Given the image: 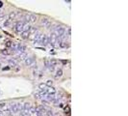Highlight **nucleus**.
Returning a JSON list of instances; mask_svg holds the SVG:
<instances>
[{
  "label": "nucleus",
  "instance_id": "25",
  "mask_svg": "<svg viewBox=\"0 0 128 116\" xmlns=\"http://www.w3.org/2000/svg\"><path fill=\"white\" fill-rule=\"evenodd\" d=\"M6 18V16L3 14H0V20H4Z\"/></svg>",
  "mask_w": 128,
  "mask_h": 116
},
{
  "label": "nucleus",
  "instance_id": "20",
  "mask_svg": "<svg viewBox=\"0 0 128 116\" xmlns=\"http://www.w3.org/2000/svg\"><path fill=\"white\" fill-rule=\"evenodd\" d=\"M58 63H59V62H58L57 60H54V59H51V60H50V65L53 66V67H56V66L58 65Z\"/></svg>",
  "mask_w": 128,
  "mask_h": 116
},
{
  "label": "nucleus",
  "instance_id": "26",
  "mask_svg": "<svg viewBox=\"0 0 128 116\" xmlns=\"http://www.w3.org/2000/svg\"><path fill=\"white\" fill-rule=\"evenodd\" d=\"M70 35H71V30H70V28L68 27V28H67V38H70Z\"/></svg>",
  "mask_w": 128,
  "mask_h": 116
},
{
  "label": "nucleus",
  "instance_id": "10",
  "mask_svg": "<svg viewBox=\"0 0 128 116\" xmlns=\"http://www.w3.org/2000/svg\"><path fill=\"white\" fill-rule=\"evenodd\" d=\"M41 24L43 26H45V27H49L51 25V22H50V20L48 18H42L41 19Z\"/></svg>",
  "mask_w": 128,
  "mask_h": 116
},
{
  "label": "nucleus",
  "instance_id": "3",
  "mask_svg": "<svg viewBox=\"0 0 128 116\" xmlns=\"http://www.w3.org/2000/svg\"><path fill=\"white\" fill-rule=\"evenodd\" d=\"M15 32L17 33H21L23 31V21H17L16 22V24L15 25Z\"/></svg>",
  "mask_w": 128,
  "mask_h": 116
},
{
  "label": "nucleus",
  "instance_id": "24",
  "mask_svg": "<svg viewBox=\"0 0 128 116\" xmlns=\"http://www.w3.org/2000/svg\"><path fill=\"white\" fill-rule=\"evenodd\" d=\"M12 48V41H8L6 43V49H11Z\"/></svg>",
  "mask_w": 128,
  "mask_h": 116
},
{
  "label": "nucleus",
  "instance_id": "16",
  "mask_svg": "<svg viewBox=\"0 0 128 116\" xmlns=\"http://www.w3.org/2000/svg\"><path fill=\"white\" fill-rule=\"evenodd\" d=\"M16 13L15 12H12V13H10V15H9V19L10 20H13V19H15V17H16Z\"/></svg>",
  "mask_w": 128,
  "mask_h": 116
},
{
  "label": "nucleus",
  "instance_id": "6",
  "mask_svg": "<svg viewBox=\"0 0 128 116\" xmlns=\"http://www.w3.org/2000/svg\"><path fill=\"white\" fill-rule=\"evenodd\" d=\"M34 62H35V57H34V56H32V57H27L26 59L24 60V64L26 65V66H31V65L34 64Z\"/></svg>",
  "mask_w": 128,
  "mask_h": 116
},
{
  "label": "nucleus",
  "instance_id": "30",
  "mask_svg": "<svg viewBox=\"0 0 128 116\" xmlns=\"http://www.w3.org/2000/svg\"><path fill=\"white\" fill-rule=\"evenodd\" d=\"M2 115H3V112H2L1 109H0V116H2Z\"/></svg>",
  "mask_w": 128,
  "mask_h": 116
},
{
  "label": "nucleus",
  "instance_id": "18",
  "mask_svg": "<svg viewBox=\"0 0 128 116\" xmlns=\"http://www.w3.org/2000/svg\"><path fill=\"white\" fill-rule=\"evenodd\" d=\"M1 52H2L3 55H11V53H10V50H9V49H4V50H1Z\"/></svg>",
  "mask_w": 128,
  "mask_h": 116
},
{
  "label": "nucleus",
  "instance_id": "17",
  "mask_svg": "<svg viewBox=\"0 0 128 116\" xmlns=\"http://www.w3.org/2000/svg\"><path fill=\"white\" fill-rule=\"evenodd\" d=\"M30 103H28V102H26V103H24L23 104V110H28L29 108H30Z\"/></svg>",
  "mask_w": 128,
  "mask_h": 116
},
{
  "label": "nucleus",
  "instance_id": "22",
  "mask_svg": "<svg viewBox=\"0 0 128 116\" xmlns=\"http://www.w3.org/2000/svg\"><path fill=\"white\" fill-rule=\"evenodd\" d=\"M11 21H12V20H10V19H5V21H4V26H5V27L10 26V25H11Z\"/></svg>",
  "mask_w": 128,
  "mask_h": 116
},
{
  "label": "nucleus",
  "instance_id": "9",
  "mask_svg": "<svg viewBox=\"0 0 128 116\" xmlns=\"http://www.w3.org/2000/svg\"><path fill=\"white\" fill-rule=\"evenodd\" d=\"M7 62L9 64V66H10V69L11 68H15L17 66V62H16L15 59H8Z\"/></svg>",
  "mask_w": 128,
  "mask_h": 116
},
{
  "label": "nucleus",
  "instance_id": "8",
  "mask_svg": "<svg viewBox=\"0 0 128 116\" xmlns=\"http://www.w3.org/2000/svg\"><path fill=\"white\" fill-rule=\"evenodd\" d=\"M67 46H68V44L67 42V39H63L59 41V48L65 49V48H67Z\"/></svg>",
  "mask_w": 128,
  "mask_h": 116
},
{
  "label": "nucleus",
  "instance_id": "27",
  "mask_svg": "<svg viewBox=\"0 0 128 116\" xmlns=\"http://www.w3.org/2000/svg\"><path fill=\"white\" fill-rule=\"evenodd\" d=\"M35 113L37 114V116H43V114H42L41 112H40L39 110H37V109H36V112H35Z\"/></svg>",
  "mask_w": 128,
  "mask_h": 116
},
{
  "label": "nucleus",
  "instance_id": "2",
  "mask_svg": "<svg viewBox=\"0 0 128 116\" xmlns=\"http://www.w3.org/2000/svg\"><path fill=\"white\" fill-rule=\"evenodd\" d=\"M24 18H25V20L27 21V23L28 22H30V23H35L36 21H37V17L35 16V15H25L24 16Z\"/></svg>",
  "mask_w": 128,
  "mask_h": 116
},
{
  "label": "nucleus",
  "instance_id": "1",
  "mask_svg": "<svg viewBox=\"0 0 128 116\" xmlns=\"http://www.w3.org/2000/svg\"><path fill=\"white\" fill-rule=\"evenodd\" d=\"M24 52H26V46L23 45L22 44L18 43L16 44V55L17 54H21V53H24Z\"/></svg>",
  "mask_w": 128,
  "mask_h": 116
},
{
  "label": "nucleus",
  "instance_id": "21",
  "mask_svg": "<svg viewBox=\"0 0 128 116\" xmlns=\"http://www.w3.org/2000/svg\"><path fill=\"white\" fill-rule=\"evenodd\" d=\"M28 112H29L30 114H35V112H36V107L30 106V108L28 109Z\"/></svg>",
  "mask_w": 128,
  "mask_h": 116
},
{
  "label": "nucleus",
  "instance_id": "23",
  "mask_svg": "<svg viewBox=\"0 0 128 116\" xmlns=\"http://www.w3.org/2000/svg\"><path fill=\"white\" fill-rule=\"evenodd\" d=\"M45 85H46L47 87H52V86H53V81H52V80H47L46 83H45Z\"/></svg>",
  "mask_w": 128,
  "mask_h": 116
},
{
  "label": "nucleus",
  "instance_id": "5",
  "mask_svg": "<svg viewBox=\"0 0 128 116\" xmlns=\"http://www.w3.org/2000/svg\"><path fill=\"white\" fill-rule=\"evenodd\" d=\"M42 34L40 31H36V33L34 34V44H38L41 43V39Z\"/></svg>",
  "mask_w": 128,
  "mask_h": 116
},
{
  "label": "nucleus",
  "instance_id": "11",
  "mask_svg": "<svg viewBox=\"0 0 128 116\" xmlns=\"http://www.w3.org/2000/svg\"><path fill=\"white\" fill-rule=\"evenodd\" d=\"M29 35H30V33H29L28 31H22V32L20 33L21 38H22V39H24V40L28 39V38H29Z\"/></svg>",
  "mask_w": 128,
  "mask_h": 116
},
{
  "label": "nucleus",
  "instance_id": "19",
  "mask_svg": "<svg viewBox=\"0 0 128 116\" xmlns=\"http://www.w3.org/2000/svg\"><path fill=\"white\" fill-rule=\"evenodd\" d=\"M45 115H46V116H55V113H54L52 110H51V109H47Z\"/></svg>",
  "mask_w": 128,
  "mask_h": 116
},
{
  "label": "nucleus",
  "instance_id": "4",
  "mask_svg": "<svg viewBox=\"0 0 128 116\" xmlns=\"http://www.w3.org/2000/svg\"><path fill=\"white\" fill-rule=\"evenodd\" d=\"M41 43L44 46H47L48 44H50V42H49V36H47V35H45V34H42L41 39Z\"/></svg>",
  "mask_w": 128,
  "mask_h": 116
},
{
  "label": "nucleus",
  "instance_id": "12",
  "mask_svg": "<svg viewBox=\"0 0 128 116\" xmlns=\"http://www.w3.org/2000/svg\"><path fill=\"white\" fill-rule=\"evenodd\" d=\"M30 29H31V25L29 24V23H25V22H23V31H30Z\"/></svg>",
  "mask_w": 128,
  "mask_h": 116
},
{
  "label": "nucleus",
  "instance_id": "28",
  "mask_svg": "<svg viewBox=\"0 0 128 116\" xmlns=\"http://www.w3.org/2000/svg\"><path fill=\"white\" fill-rule=\"evenodd\" d=\"M3 70H4V71H5V70H6V71H8V70H10V67H6V68H3Z\"/></svg>",
  "mask_w": 128,
  "mask_h": 116
},
{
  "label": "nucleus",
  "instance_id": "7",
  "mask_svg": "<svg viewBox=\"0 0 128 116\" xmlns=\"http://www.w3.org/2000/svg\"><path fill=\"white\" fill-rule=\"evenodd\" d=\"M9 108H10V110H11V112H12L13 114L18 112V110H17V108H16V105H15V103H11V104L9 105Z\"/></svg>",
  "mask_w": 128,
  "mask_h": 116
},
{
  "label": "nucleus",
  "instance_id": "15",
  "mask_svg": "<svg viewBox=\"0 0 128 116\" xmlns=\"http://www.w3.org/2000/svg\"><path fill=\"white\" fill-rule=\"evenodd\" d=\"M15 105H16V108H17V110L20 112L21 110H23V104L22 103H20V102H18V103H15Z\"/></svg>",
  "mask_w": 128,
  "mask_h": 116
},
{
  "label": "nucleus",
  "instance_id": "13",
  "mask_svg": "<svg viewBox=\"0 0 128 116\" xmlns=\"http://www.w3.org/2000/svg\"><path fill=\"white\" fill-rule=\"evenodd\" d=\"M63 76V70L62 69H58L57 71H56V75H55V77L56 78H59Z\"/></svg>",
  "mask_w": 128,
  "mask_h": 116
},
{
  "label": "nucleus",
  "instance_id": "14",
  "mask_svg": "<svg viewBox=\"0 0 128 116\" xmlns=\"http://www.w3.org/2000/svg\"><path fill=\"white\" fill-rule=\"evenodd\" d=\"M19 116H31V114L28 112V110H21L19 112Z\"/></svg>",
  "mask_w": 128,
  "mask_h": 116
},
{
  "label": "nucleus",
  "instance_id": "29",
  "mask_svg": "<svg viewBox=\"0 0 128 116\" xmlns=\"http://www.w3.org/2000/svg\"><path fill=\"white\" fill-rule=\"evenodd\" d=\"M0 7H3V2L0 1Z\"/></svg>",
  "mask_w": 128,
  "mask_h": 116
}]
</instances>
